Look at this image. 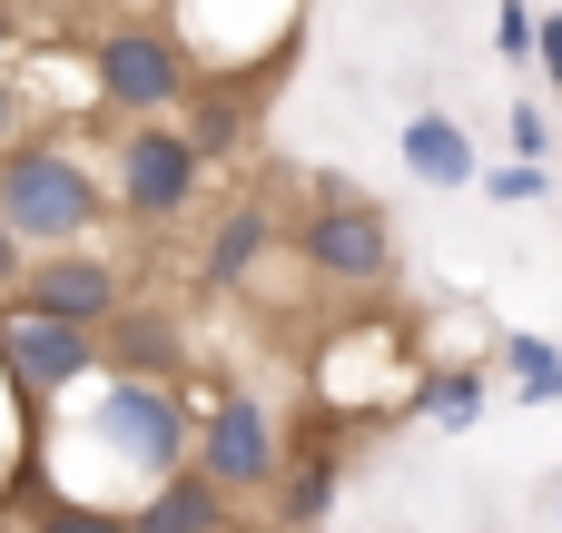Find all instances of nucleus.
Listing matches in <instances>:
<instances>
[{"instance_id":"obj_1","label":"nucleus","mask_w":562,"mask_h":533,"mask_svg":"<svg viewBox=\"0 0 562 533\" xmlns=\"http://www.w3.org/2000/svg\"><path fill=\"white\" fill-rule=\"evenodd\" d=\"M0 227H10L30 257L99 247V227H109V178H99V158H89L69 129L10 138V148H0Z\"/></svg>"},{"instance_id":"obj_2","label":"nucleus","mask_w":562,"mask_h":533,"mask_svg":"<svg viewBox=\"0 0 562 533\" xmlns=\"http://www.w3.org/2000/svg\"><path fill=\"white\" fill-rule=\"evenodd\" d=\"M69 445H99V465H109V485H99V504H138L148 485H168L178 465H188V445H198V406L178 396V386H138V376H99L89 386V406H79V435Z\"/></svg>"},{"instance_id":"obj_3","label":"nucleus","mask_w":562,"mask_h":533,"mask_svg":"<svg viewBox=\"0 0 562 533\" xmlns=\"http://www.w3.org/2000/svg\"><path fill=\"white\" fill-rule=\"evenodd\" d=\"M79 59H89V99H99L109 129H128V119H178L188 89H198V59L168 40V20H109V30L79 40Z\"/></svg>"},{"instance_id":"obj_4","label":"nucleus","mask_w":562,"mask_h":533,"mask_svg":"<svg viewBox=\"0 0 562 533\" xmlns=\"http://www.w3.org/2000/svg\"><path fill=\"white\" fill-rule=\"evenodd\" d=\"M286 237H296L306 277H326V287H346V297H366V287L395 277V218H385L366 188H346V178H316Z\"/></svg>"},{"instance_id":"obj_5","label":"nucleus","mask_w":562,"mask_h":533,"mask_svg":"<svg viewBox=\"0 0 562 533\" xmlns=\"http://www.w3.org/2000/svg\"><path fill=\"white\" fill-rule=\"evenodd\" d=\"M306 0H168V40L198 59V79H267L296 49Z\"/></svg>"},{"instance_id":"obj_6","label":"nucleus","mask_w":562,"mask_h":533,"mask_svg":"<svg viewBox=\"0 0 562 533\" xmlns=\"http://www.w3.org/2000/svg\"><path fill=\"white\" fill-rule=\"evenodd\" d=\"M109 208L128 218V227H178L188 208H198V188H207V158L188 148V129L178 119H128L119 138H109Z\"/></svg>"},{"instance_id":"obj_7","label":"nucleus","mask_w":562,"mask_h":533,"mask_svg":"<svg viewBox=\"0 0 562 533\" xmlns=\"http://www.w3.org/2000/svg\"><path fill=\"white\" fill-rule=\"evenodd\" d=\"M99 376H109V356H99L89 326H49L30 307H0V386H10V415L30 425V445H40V415L69 406L79 386H99Z\"/></svg>"},{"instance_id":"obj_8","label":"nucleus","mask_w":562,"mask_h":533,"mask_svg":"<svg viewBox=\"0 0 562 533\" xmlns=\"http://www.w3.org/2000/svg\"><path fill=\"white\" fill-rule=\"evenodd\" d=\"M188 465H198L227 504H247V495L267 504V485L286 475V425H277V406H267V396H247V386H207Z\"/></svg>"},{"instance_id":"obj_9","label":"nucleus","mask_w":562,"mask_h":533,"mask_svg":"<svg viewBox=\"0 0 562 533\" xmlns=\"http://www.w3.org/2000/svg\"><path fill=\"white\" fill-rule=\"evenodd\" d=\"M128 297H138V287H128V267H119L109 247H59V257H30L0 307H30V317H49V326H89V336H99Z\"/></svg>"},{"instance_id":"obj_10","label":"nucleus","mask_w":562,"mask_h":533,"mask_svg":"<svg viewBox=\"0 0 562 533\" xmlns=\"http://www.w3.org/2000/svg\"><path fill=\"white\" fill-rule=\"evenodd\" d=\"M336 495H346V445H336V425H296V435H286V475L267 485L257 533H316L336 514Z\"/></svg>"},{"instance_id":"obj_11","label":"nucleus","mask_w":562,"mask_h":533,"mask_svg":"<svg viewBox=\"0 0 562 533\" xmlns=\"http://www.w3.org/2000/svg\"><path fill=\"white\" fill-rule=\"evenodd\" d=\"M277 237H286V218L267 198H227L217 227H207V247H198V287L207 297H247V277L277 257Z\"/></svg>"},{"instance_id":"obj_12","label":"nucleus","mask_w":562,"mask_h":533,"mask_svg":"<svg viewBox=\"0 0 562 533\" xmlns=\"http://www.w3.org/2000/svg\"><path fill=\"white\" fill-rule=\"evenodd\" d=\"M99 356H109V376H138V386H178V376H188V326H178L168 307L128 297V307L99 326Z\"/></svg>"},{"instance_id":"obj_13","label":"nucleus","mask_w":562,"mask_h":533,"mask_svg":"<svg viewBox=\"0 0 562 533\" xmlns=\"http://www.w3.org/2000/svg\"><path fill=\"white\" fill-rule=\"evenodd\" d=\"M257 109H267V79H198L188 109H178V129H188V148L217 168V158H247V148H257Z\"/></svg>"},{"instance_id":"obj_14","label":"nucleus","mask_w":562,"mask_h":533,"mask_svg":"<svg viewBox=\"0 0 562 533\" xmlns=\"http://www.w3.org/2000/svg\"><path fill=\"white\" fill-rule=\"evenodd\" d=\"M128 524L138 533H247V504H227L198 465H178L168 485H148V495L128 504Z\"/></svg>"},{"instance_id":"obj_15","label":"nucleus","mask_w":562,"mask_h":533,"mask_svg":"<svg viewBox=\"0 0 562 533\" xmlns=\"http://www.w3.org/2000/svg\"><path fill=\"white\" fill-rule=\"evenodd\" d=\"M484 406H494V366H484V356H435V366L405 386V415H425V425H445V435H474Z\"/></svg>"},{"instance_id":"obj_16","label":"nucleus","mask_w":562,"mask_h":533,"mask_svg":"<svg viewBox=\"0 0 562 533\" xmlns=\"http://www.w3.org/2000/svg\"><path fill=\"white\" fill-rule=\"evenodd\" d=\"M395 148H405V178H415V188H474V178H484V148H474L464 119H445V109L405 119Z\"/></svg>"},{"instance_id":"obj_17","label":"nucleus","mask_w":562,"mask_h":533,"mask_svg":"<svg viewBox=\"0 0 562 533\" xmlns=\"http://www.w3.org/2000/svg\"><path fill=\"white\" fill-rule=\"evenodd\" d=\"M494 356L514 366V396H524V406H553V396H562V346H553V336L504 326V346H494Z\"/></svg>"},{"instance_id":"obj_18","label":"nucleus","mask_w":562,"mask_h":533,"mask_svg":"<svg viewBox=\"0 0 562 533\" xmlns=\"http://www.w3.org/2000/svg\"><path fill=\"white\" fill-rule=\"evenodd\" d=\"M20 533H138V524H128L119 504H69V495H40Z\"/></svg>"},{"instance_id":"obj_19","label":"nucleus","mask_w":562,"mask_h":533,"mask_svg":"<svg viewBox=\"0 0 562 533\" xmlns=\"http://www.w3.org/2000/svg\"><path fill=\"white\" fill-rule=\"evenodd\" d=\"M543 188H553V168H524V158H514V168H484V198H494V208H533Z\"/></svg>"},{"instance_id":"obj_20","label":"nucleus","mask_w":562,"mask_h":533,"mask_svg":"<svg viewBox=\"0 0 562 533\" xmlns=\"http://www.w3.org/2000/svg\"><path fill=\"white\" fill-rule=\"evenodd\" d=\"M504 138H514V158H524V168H543V158H553V119H543L533 99H524V109L504 119Z\"/></svg>"},{"instance_id":"obj_21","label":"nucleus","mask_w":562,"mask_h":533,"mask_svg":"<svg viewBox=\"0 0 562 533\" xmlns=\"http://www.w3.org/2000/svg\"><path fill=\"white\" fill-rule=\"evenodd\" d=\"M494 59H514V69L533 59V10H524V0H504V10H494Z\"/></svg>"},{"instance_id":"obj_22","label":"nucleus","mask_w":562,"mask_h":533,"mask_svg":"<svg viewBox=\"0 0 562 533\" xmlns=\"http://www.w3.org/2000/svg\"><path fill=\"white\" fill-rule=\"evenodd\" d=\"M533 69L553 79V99H562V0H553V10H533Z\"/></svg>"},{"instance_id":"obj_23","label":"nucleus","mask_w":562,"mask_h":533,"mask_svg":"<svg viewBox=\"0 0 562 533\" xmlns=\"http://www.w3.org/2000/svg\"><path fill=\"white\" fill-rule=\"evenodd\" d=\"M30 129H40V119H30V99H20V79H10V59H0V148H10V138H30Z\"/></svg>"},{"instance_id":"obj_24","label":"nucleus","mask_w":562,"mask_h":533,"mask_svg":"<svg viewBox=\"0 0 562 533\" xmlns=\"http://www.w3.org/2000/svg\"><path fill=\"white\" fill-rule=\"evenodd\" d=\"M20 267H30V247H20V237H10V227H0V297H10V287H20Z\"/></svg>"},{"instance_id":"obj_25","label":"nucleus","mask_w":562,"mask_h":533,"mask_svg":"<svg viewBox=\"0 0 562 533\" xmlns=\"http://www.w3.org/2000/svg\"><path fill=\"white\" fill-rule=\"evenodd\" d=\"M0 49H20V0H0Z\"/></svg>"}]
</instances>
